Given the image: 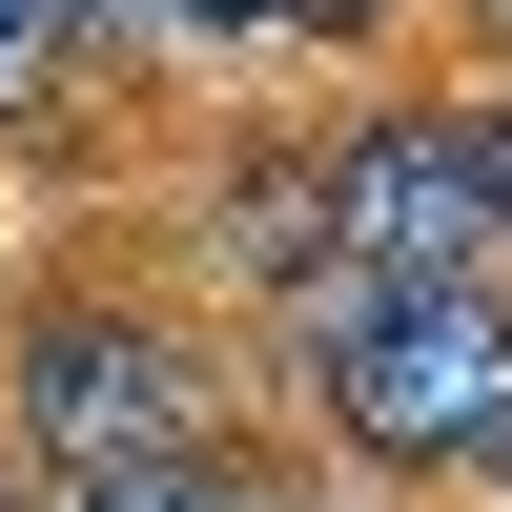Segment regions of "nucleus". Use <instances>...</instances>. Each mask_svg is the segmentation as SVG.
Segmentation results:
<instances>
[{
	"mask_svg": "<svg viewBox=\"0 0 512 512\" xmlns=\"http://www.w3.org/2000/svg\"><path fill=\"white\" fill-rule=\"evenodd\" d=\"M287 369H308L328 451L390 492H451V472H512V287H369V267H308L287 287Z\"/></svg>",
	"mask_w": 512,
	"mask_h": 512,
	"instance_id": "obj_1",
	"label": "nucleus"
},
{
	"mask_svg": "<svg viewBox=\"0 0 512 512\" xmlns=\"http://www.w3.org/2000/svg\"><path fill=\"white\" fill-rule=\"evenodd\" d=\"M0 369H21V390H0V431H21V472H62V492L226 451V369H205V328L164 308V287H123V267H41Z\"/></svg>",
	"mask_w": 512,
	"mask_h": 512,
	"instance_id": "obj_2",
	"label": "nucleus"
},
{
	"mask_svg": "<svg viewBox=\"0 0 512 512\" xmlns=\"http://www.w3.org/2000/svg\"><path fill=\"white\" fill-rule=\"evenodd\" d=\"M328 267L369 287H492V164H472V82H369L349 123H328Z\"/></svg>",
	"mask_w": 512,
	"mask_h": 512,
	"instance_id": "obj_3",
	"label": "nucleus"
},
{
	"mask_svg": "<svg viewBox=\"0 0 512 512\" xmlns=\"http://www.w3.org/2000/svg\"><path fill=\"white\" fill-rule=\"evenodd\" d=\"M62 103H82V21H62V0H0V144L62 123Z\"/></svg>",
	"mask_w": 512,
	"mask_h": 512,
	"instance_id": "obj_4",
	"label": "nucleus"
},
{
	"mask_svg": "<svg viewBox=\"0 0 512 512\" xmlns=\"http://www.w3.org/2000/svg\"><path fill=\"white\" fill-rule=\"evenodd\" d=\"M62 512H287V472H246V451H185V472H103Z\"/></svg>",
	"mask_w": 512,
	"mask_h": 512,
	"instance_id": "obj_5",
	"label": "nucleus"
},
{
	"mask_svg": "<svg viewBox=\"0 0 512 512\" xmlns=\"http://www.w3.org/2000/svg\"><path fill=\"white\" fill-rule=\"evenodd\" d=\"M267 41H410V0H267Z\"/></svg>",
	"mask_w": 512,
	"mask_h": 512,
	"instance_id": "obj_6",
	"label": "nucleus"
},
{
	"mask_svg": "<svg viewBox=\"0 0 512 512\" xmlns=\"http://www.w3.org/2000/svg\"><path fill=\"white\" fill-rule=\"evenodd\" d=\"M82 21V62H164V0H62Z\"/></svg>",
	"mask_w": 512,
	"mask_h": 512,
	"instance_id": "obj_7",
	"label": "nucleus"
},
{
	"mask_svg": "<svg viewBox=\"0 0 512 512\" xmlns=\"http://www.w3.org/2000/svg\"><path fill=\"white\" fill-rule=\"evenodd\" d=\"M164 41H226V62H267V0H164Z\"/></svg>",
	"mask_w": 512,
	"mask_h": 512,
	"instance_id": "obj_8",
	"label": "nucleus"
},
{
	"mask_svg": "<svg viewBox=\"0 0 512 512\" xmlns=\"http://www.w3.org/2000/svg\"><path fill=\"white\" fill-rule=\"evenodd\" d=\"M472 164H492V246H512V82H472Z\"/></svg>",
	"mask_w": 512,
	"mask_h": 512,
	"instance_id": "obj_9",
	"label": "nucleus"
},
{
	"mask_svg": "<svg viewBox=\"0 0 512 512\" xmlns=\"http://www.w3.org/2000/svg\"><path fill=\"white\" fill-rule=\"evenodd\" d=\"M451 21H472V41H512V0H451Z\"/></svg>",
	"mask_w": 512,
	"mask_h": 512,
	"instance_id": "obj_10",
	"label": "nucleus"
},
{
	"mask_svg": "<svg viewBox=\"0 0 512 512\" xmlns=\"http://www.w3.org/2000/svg\"><path fill=\"white\" fill-rule=\"evenodd\" d=\"M0 512H21V472H0Z\"/></svg>",
	"mask_w": 512,
	"mask_h": 512,
	"instance_id": "obj_11",
	"label": "nucleus"
}]
</instances>
